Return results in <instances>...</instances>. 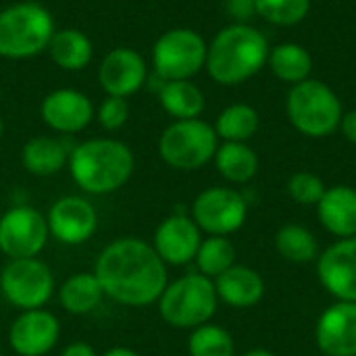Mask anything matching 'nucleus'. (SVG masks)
<instances>
[{
    "instance_id": "obj_1",
    "label": "nucleus",
    "mask_w": 356,
    "mask_h": 356,
    "mask_svg": "<svg viewBox=\"0 0 356 356\" xmlns=\"http://www.w3.org/2000/svg\"><path fill=\"white\" fill-rule=\"evenodd\" d=\"M94 273L104 296L125 307H148L167 288V265L142 238H119L96 259Z\"/></svg>"
},
{
    "instance_id": "obj_2",
    "label": "nucleus",
    "mask_w": 356,
    "mask_h": 356,
    "mask_svg": "<svg viewBox=\"0 0 356 356\" xmlns=\"http://www.w3.org/2000/svg\"><path fill=\"white\" fill-rule=\"evenodd\" d=\"M269 58V42L263 31L248 23L223 27L207 50L209 75L221 86H240L254 77Z\"/></svg>"
},
{
    "instance_id": "obj_3",
    "label": "nucleus",
    "mask_w": 356,
    "mask_h": 356,
    "mask_svg": "<svg viewBox=\"0 0 356 356\" xmlns=\"http://www.w3.org/2000/svg\"><path fill=\"white\" fill-rule=\"evenodd\" d=\"M67 165L83 192L104 196L129 181L136 161L127 144L113 138H92L71 150Z\"/></svg>"
},
{
    "instance_id": "obj_4",
    "label": "nucleus",
    "mask_w": 356,
    "mask_h": 356,
    "mask_svg": "<svg viewBox=\"0 0 356 356\" xmlns=\"http://www.w3.org/2000/svg\"><path fill=\"white\" fill-rule=\"evenodd\" d=\"M50 10L38 2H17L0 10V56L21 60L48 50L54 35Z\"/></svg>"
},
{
    "instance_id": "obj_5",
    "label": "nucleus",
    "mask_w": 356,
    "mask_h": 356,
    "mask_svg": "<svg viewBox=\"0 0 356 356\" xmlns=\"http://www.w3.org/2000/svg\"><path fill=\"white\" fill-rule=\"evenodd\" d=\"M159 302L161 319L177 330H196L217 313V290L215 282L202 273H188L167 284Z\"/></svg>"
},
{
    "instance_id": "obj_6",
    "label": "nucleus",
    "mask_w": 356,
    "mask_h": 356,
    "mask_svg": "<svg viewBox=\"0 0 356 356\" xmlns=\"http://www.w3.org/2000/svg\"><path fill=\"white\" fill-rule=\"evenodd\" d=\"M286 113L290 123L309 138H325L340 129L342 102L338 94L319 79H305L288 92Z\"/></svg>"
},
{
    "instance_id": "obj_7",
    "label": "nucleus",
    "mask_w": 356,
    "mask_h": 356,
    "mask_svg": "<svg viewBox=\"0 0 356 356\" xmlns=\"http://www.w3.org/2000/svg\"><path fill=\"white\" fill-rule=\"evenodd\" d=\"M219 138L213 125L198 119L175 121L159 138L161 159L179 171H194L215 159Z\"/></svg>"
},
{
    "instance_id": "obj_8",
    "label": "nucleus",
    "mask_w": 356,
    "mask_h": 356,
    "mask_svg": "<svg viewBox=\"0 0 356 356\" xmlns=\"http://www.w3.org/2000/svg\"><path fill=\"white\" fill-rule=\"evenodd\" d=\"M207 42L190 27L165 31L152 48V67L163 81L194 77L207 65Z\"/></svg>"
},
{
    "instance_id": "obj_9",
    "label": "nucleus",
    "mask_w": 356,
    "mask_h": 356,
    "mask_svg": "<svg viewBox=\"0 0 356 356\" xmlns=\"http://www.w3.org/2000/svg\"><path fill=\"white\" fill-rule=\"evenodd\" d=\"M0 292L19 311L44 309L54 294V275L40 259L8 261L0 273Z\"/></svg>"
},
{
    "instance_id": "obj_10",
    "label": "nucleus",
    "mask_w": 356,
    "mask_h": 356,
    "mask_svg": "<svg viewBox=\"0 0 356 356\" xmlns=\"http://www.w3.org/2000/svg\"><path fill=\"white\" fill-rule=\"evenodd\" d=\"M248 202L246 198L223 186L200 192L192 204V219L209 236H232L246 223Z\"/></svg>"
},
{
    "instance_id": "obj_11",
    "label": "nucleus",
    "mask_w": 356,
    "mask_h": 356,
    "mask_svg": "<svg viewBox=\"0 0 356 356\" xmlns=\"http://www.w3.org/2000/svg\"><path fill=\"white\" fill-rule=\"evenodd\" d=\"M46 217L33 207L17 204L0 217V252L15 259L38 257L48 242Z\"/></svg>"
},
{
    "instance_id": "obj_12",
    "label": "nucleus",
    "mask_w": 356,
    "mask_h": 356,
    "mask_svg": "<svg viewBox=\"0 0 356 356\" xmlns=\"http://www.w3.org/2000/svg\"><path fill=\"white\" fill-rule=\"evenodd\" d=\"M46 223L54 240L67 246H79L96 234L98 213L81 196H63L50 207Z\"/></svg>"
},
{
    "instance_id": "obj_13",
    "label": "nucleus",
    "mask_w": 356,
    "mask_h": 356,
    "mask_svg": "<svg viewBox=\"0 0 356 356\" xmlns=\"http://www.w3.org/2000/svg\"><path fill=\"white\" fill-rule=\"evenodd\" d=\"M321 286L342 302H356V236L325 248L317 259Z\"/></svg>"
},
{
    "instance_id": "obj_14",
    "label": "nucleus",
    "mask_w": 356,
    "mask_h": 356,
    "mask_svg": "<svg viewBox=\"0 0 356 356\" xmlns=\"http://www.w3.org/2000/svg\"><path fill=\"white\" fill-rule=\"evenodd\" d=\"M60 338L58 319L46 309L21 311L10 323L8 344L19 356L48 355Z\"/></svg>"
},
{
    "instance_id": "obj_15",
    "label": "nucleus",
    "mask_w": 356,
    "mask_h": 356,
    "mask_svg": "<svg viewBox=\"0 0 356 356\" xmlns=\"http://www.w3.org/2000/svg\"><path fill=\"white\" fill-rule=\"evenodd\" d=\"M202 242V232L192 217L175 213L163 219L154 232L152 248L165 265H188L196 259Z\"/></svg>"
},
{
    "instance_id": "obj_16",
    "label": "nucleus",
    "mask_w": 356,
    "mask_h": 356,
    "mask_svg": "<svg viewBox=\"0 0 356 356\" xmlns=\"http://www.w3.org/2000/svg\"><path fill=\"white\" fill-rule=\"evenodd\" d=\"M98 79L108 96H134L148 81V65L140 52L127 46L113 48L100 63Z\"/></svg>"
},
{
    "instance_id": "obj_17",
    "label": "nucleus",
    "mask_w": 356,
    "mask_h": 356,
    "mask_svg": "<svg viewBox=\"0 0 356 356\" xmlns=\"http://www.w3.org/2000/svg\"><path fill=\"white\" fill-rule=\"evenodd\" d=\"M40 115L50 129L65 136H73L83 131L96 113L92 100L83 92L73 88H60L50 92L42 100Z\"/></svg>"
},
{
    "instance_id": "obj_18",
    "label": "nucleus",
    "mask_w": 356,
    "mask_h": 356,
    "mask_svg": "<svg viewBox=\"0 0 356 356\" xmlns=\"http://www.w3.org/2000/svg\"><path fill=\"white\" fill-rule=\"evenodd\" d=\"M315 340L325 356H356V302L338 300L325 309L317 321Z\"/></svg>"
},
{
    "instance_id": "obj_19",
    "label": "nucleus",
    "mask_w": 356,
    "mask_h": 356,
    "mask_svg": "<svg viewBox=\"0 0 356 356\" xmlns=\"http://www.w3.org/2000/svg\"><path fill=\"white\" fill-rule=\"evenodd\" d=\"M217 298L232 309L257 307L265 296V282L252 267L234 265L225 273L213 280Z\"/></svg>"
},
{
    "instance_id": "obj_20",
    "label": "nucleus",
    "mask_w": 356,
    "mask_h": 356,
    "mask_svg": "<svg viewBox=\"0 0 356 356\" xmlns=\"http://www.w3.org/2000/svg\"><path fill=\"white\" fill-rule=\"evenodd\" d=\"M317 217L321 225L336 238L356 236V190L350 186L327 188L317 204Z\"/></svg>"
},
{
    "instance_id": "obj_21",
    "label": "nucleus",
    "mask_w": 356,
    "mask_h": 356,
    "mask_svg": "<svg viewBox=\"0 0 356 356\" xmlns=\"http://www.w3.org/2000/svg\"><path fill=\"white\" fill-rule=\"evenodd\" d=\"M69 154L71 150L63 140L50 136H38L25 142L21 150V163L31 175L48 177L58 173L69 163Z\"/></svg>"
},
{
    "instance_id": "obj_22",
    "label": "nucleus",
    "mask_w": 356,
    "mask_h": 356,
    "mask_svg": "<svg viewBox=\"0 0 356 356\" xmlns=\"http://www.w3.org/2000/svg\"><path fill=\"white\" fill-rule=\"evenodd\" d=\"M48 52H50L54 65L65 71L86 69L94 54L90 38L75 27L56 29L48 44Z\"/></svg>"
},
{
    "instance_id": "obj_23",
    "label": "nucleus",
    "mask_w": 356,
    "mask_h": 356,
    "mask_svg": "<svg viewBox=\"0 0 356 356\" xmlns=\"http://www.w3.org/2000/svg\"><path fill=\"white\" fill-rule=\"evenodd\" d=\"M104 298V290L96 273H75L58 288V302L71 315L92 313Z\"/></svg>"
},
{
    "instance_id": "obj_24",
    "label": "nucleus",
    "mask_w": 356,
    "mask_h": 356,
    "mask_svg": "<svg viewBox=\"0 0 356 356\" xmlns=\"http://www.w3.org/2000/svg\"><path fill=\"white\" fill-rule=\"evenodd\" d=\"M159 102L175 121L198 119L204 111V94L190 79L165 81L159 88Z\"/></svg>"
},
{
    "instance_id": "obj_25",
    "label": "nucleus",
    "mask_w": 356,
    "mask_h": 356,
    "mask_svg": "<svg viewBox=\"0 0 356 356\" xmlns=\"http://www.w3.org/2000/svg\"><path fill=\"white\" fill-rule=\"evenodd\" d=\"M213 161L221 177L232 184H246L259 173V156L246 142H223Z\"/></svg>"
},
{
    "instance_id": "obj_26",
    "label": "nucleus",
    "mask_w": 356,
    "mask_h": 356,
    "mask_svg": "<svg viewBox=\"0 0 356 356\" xmlns=\"http://www.w3.org/2000/svg\"><path fill=\"white\" fill-rule=\"evenodd\" d=\"M273 75L286 83H300L305 79H309L311 71H313V56L311 52L296 44V42H284L277 44L273 50H269V58H267Z\"/></svg>"
},
{
    "instance_id": "obj_27",
    "label": "nucleus",
    "mask_w": 356,
    "mask_h": 356,
    "mask_svg": "<svg viewBox=\"0 0 356 356\" xmlns=\"http://www.w3.org/2000/svg\"><path fill=\"white\" fill-rule=\"evenodd\" d=\"M275 248L277 252L290 261V263H311L319 259V242L317 238L302 225L298 223H288L284 227H280L277 236H275Z\"/></svg>"
},
{
    "instance_id": "obj_28",
    "label": "nucleus",
    "mask_w": 356,
    "mask_h": 356,
    "mask_svg": "<svg viewBox=\"0 0 356 356\" xmlns=\"http://www.w3.org/2000/svg\"><path fill=\"white\" fill-rule=\"evenodd\" d=\"M213 127L225 142H246L259 131V113L250 104H232L219 113Z\"/></svg>"
},
{
    "instance_id": "obj_29",
    "label": "nucleus",
    "mask_w": 356,
    "mask_h": 356,
    "mask_svg": "<svg viewBox=\"0 0 356 356\" xmlns=\"http://www.w3.org/2000/svg\"><path fill=\"white\" fill-rule=\"evenodd\" d=\"M194 261H196L198 273H202L209 280H215L236 265V246L225 236L202 238Z\"/></svg>"
},
{
    "instance_id": "obj_30",
    "label": "nucleus",
    "mask_w": 356,
    "mask_h": 356,
    "mask_svg": "<svg viewBox=\"0 0 356 356\" xmlns=\"http://www.w3.org/2000/svg\"><path fill=\"white\" fill-rule=\"evenodd\" d=\"M188 353L190 356H234L236 344L227 330L213 323H204L192 330V336L188 340Z\"/></svg>"
},
{
    "instance_id": "obj_31",
    "label": "nucleus",
    "mask_w": 356,
    "mask_h": 356,
    "mask_svg": "<svg viewBox=\"0 0 356 356\" xmlns=\"http://www.w3.org/2000/svg\"><path fill=\"white\" fill-rule=\"evenodd\" d=\"M311 10V0H257V15L273 25H296Z\"/></svg>"
},
{
    "instance_id": "obj_32",
    "label": "nucleus",
    "mask_w": 356,
    "mask_h": 356,
    "mask_svg": "<svg viewBox=\"0 0 356 356\" xmlns=\"http://www.w3.org/2000/svg\"><path fill=\"white\" fill-rule=\"evenodd\" d=\"M325 184L319 175L311 171H298L288 179V194L294 202L305 207H317L325 194Z\"/></svg>"
},
{
    "instance_id": "obj_33",
    "label": "nucleus",
    "mask_w": 356,
    "mask_h": 356,
    "mask_svg": "<svg viewBox=\"0 0 356 356\" xmlns=\"http://www.w3.org/2000/svg\"><path fill=\"white\" fill-rule=\"evenodd\" d=\"M96 117H98V123L106 131L121 129L129 119V102H127V98H119V96L104 98L100 102L98 111H96Z\"/></svg>"
},
{
    "instance_id": "obj_34",
    "label": "nucleus",
    "mask_w": 356,
    "mask_h": 356,
    "mask_svg": "<svg viewBox=\"0 0 356 356\" xmlns=\"http://www.w3.org/2000/svg\"><path fill=\"white\" fill-rule=\"evenodd\" d=\"M225 8L236 23H246L257 15V0H225Z\"/></svg>"
},
{
    "instance_id": "obj_35",
    "label": "nucleus",
    "mask_w": 356,
    "mask_h": 356,
    "mask_svg": "<svg viewBox=\"0 0 356 356\" xmlns=\"http://www.w3.org/2000/svg\"><path fill=\"white\" fill-rule=\"evenodd\" d=\"M340 129L344 134V138L355 144L356 146V108L355 111H348L342 115V121H340Z\"/></svg>"
},
{
    "instance_id": "obj_36",
    "label": "nucleus",
    "mask_w": 356,
    "mask_h": 356,
    "mask_svg": "<svg viewBox=\"0 0 356 356\" xmlns=\"http://www.w3.org/2000/svg\"><path fill=\"white\" fill-rule=\"evenodd\" d=\"M60 356H98V353L88 342H71L60 353Z\"/></svg>"
},
{
    "instance_id": "obj_37",
    "label": "nucleus",
    "mask_w": 356,
    "mask_h": 356,
    "mask_svg": "<svg viewBox=\"0 0 356 356\" xmlns=\"http://www.w3.org/2000/svg\"><path fill=\"white\" fill-rule=\"evenodd\" d=\"M102 356H142V355H140V353H136V350H131V348H127V346H115V348L106 350Z\"/></svg>"
},
{
    "instance_id": "obj_38",
    "label": "nucleus",
    "mask_w": 356,
    "mask_h": 356,
    "mask_svg": "<svg viewBox=\"0 0 356 356\" xmlns=\"http://www.w3.org/2000/svg\"><path fill=\"white\" fill-rule=\"evenodd\" d=\"M242 356H275L271 350H265V348H254V350H248Z\"/></svg>"
},
{
    "instance_id": "obj_39",
    "label": "nucleus",
    "mask_w": 356,
    "mask_h": 356,
    "mask_svg": "<svg viewBox=\"0 0 356 356\" xmlns=\"http://www.w3.org/2000/svg\"><path fill=\"white\" fill-rule=\"evenodd\" d=\"M2 134H4V121H2V117H0V138H2Z\"/></svg>"
},
{
    "instance_id": "obj_40",
    "label": "nucleus",
    "mask_w": 356,
    "mask_h": 356,
    "mask_svg": "<svg viewBox=\"0 0 356 356\" xmlns=\"http://www.w3.org/2000/svg\"><path fill=\"white\" fill-rule=\"evenodd\" d=\"M0 356H2V353H0Z\"/></svg>"
}]
</instances>
